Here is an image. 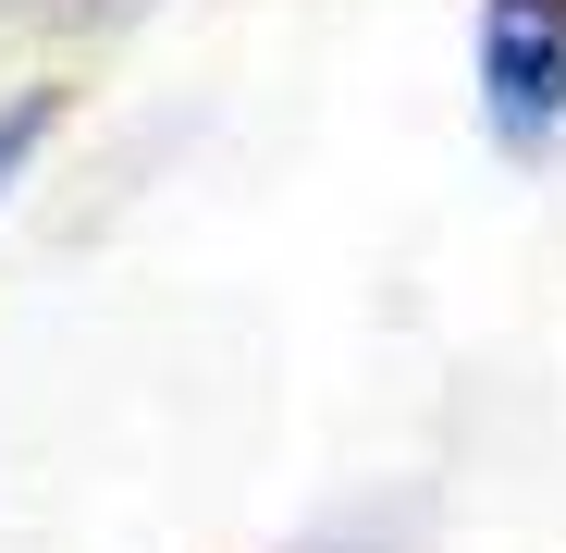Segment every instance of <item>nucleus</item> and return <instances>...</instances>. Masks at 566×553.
Masks as SVG:
<instances>
[{
	"instance_id": "obj_1",
	"label": "nucleus",
	"mask_w": 566,
	"mask_h": 553,
	"mask_svg": "<svg viewBox=\"0 0 566 553\" xmlns=\"http://www.w3.org/2000/svg\"><path fill=\"white\" fill-rule=\"evenodd\" d=\"M468 86H481V136L505 160H554L566 148V0H481Z\"/></svg>"
},
{
	"instance_id": "obj_2",
	"label": "nucleus",
	"mask_w": 566,
	"mask_h": 553,
	"mask_svg": "<svg viewBox=\"0 0 566 553\" xmlns=\"http://www.w3.org/2000/svg\"><path fill=\"white\" fill-rule=\"evenodd\" d=\"M419 541H431V492H419V480H395V492L333 504L308 541H283V553H419Z\"/></svg>"
},
{
	"instance_id": "obj_3",
	"label": "nucleus",
	"mask_w": 566,
	"mask_h": 553,
	"mask_svg": "<svg viewBox=\"0 0 566 553\" xmlns=\"http://www.w3.org/2000/svg\"><path fill=\"white\" fill-rule=\"evenodd\" d=\"M62 111H74V86H62V74H25V86H0V210H13V198H25V172L50 160Z\"/></svg>"
}]
</instances>
